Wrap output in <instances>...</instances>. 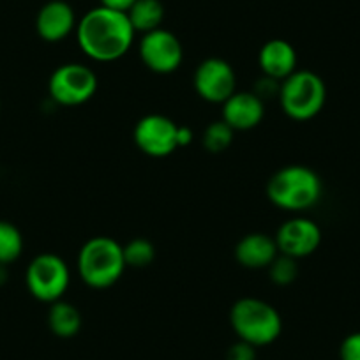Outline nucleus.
Listing matches in <instances>:
<instances>
[{"label": "nucleus", "mask_w": 360, "mask_h": 360, "mask_svg": "<svg viewBox=\"0 0 360 360\" xmlns=\"http://www.w3.org/2000/svg\"><path fill=\"white\" fill-rule=\"evenodd\" d=\"M75 32L83 53L98 62L122 58L133 46L136 34L126 13L105 6L86 11Z\"/></svg>", "instance_id": "f257e3e1"}, {"label": "nucleus", "mask_w": 360, "mask_h": 360, "mask_svg": "<svg viewBox=\"0 0 360 360\" xmlns=\"http://www.w3.org/2000/svg\"><path fill=\"white\" fill-rule=\"evenodd\" d=\"M323 193L321 179L304 165H290L278 169L266 184V196L276 207L288 212H302L316 205Z\"/></svg>", "instance_id": "f03ea898"}, {"label": "nucleus", "mask_w": 360, "mask_h": 360, "mask_svg": "<svg viewBox=\"0 0 360 360\" xmlns=\"http://www.w3.org/2000/svg\"><path fill=\"white\" fill-rule=\"evenodd\" d=\"M124 249L110 237L86 240L78 255V272L90 288L105 290L115 285L126 270Z\"/></svg>", "instance_id": "7ed1b4c3"}, {"label": "nucleus", "mask_w": 360, "mask_h": 360, "mask_svg": "<svg viewBox=\"0 0 360 360\" xmlns=\"http://www.w3.org/2000/svg\"><path fill=\"white\" fill-rule=\"evenodd\" d=\"M230 323L238 339L255 348L272 345L283 332V320L278 309L252 297L237 300L231 306Z\"/></svg>", "instance_id": "20e7f679"}, {"label": "nucleus", "mask_w": 360, "mask_h": 360, "mask_svg": "<svg viewBox=\"0 0 360 360\" xmlns=\"http://www.w3.org/2000/svg\"><path fill=\"white\" fill-rule=\"evenodd\" d=\"M279 101L283 112L293 120H311L323 110L327 101L325 82L313 71H295L281 82Z\"/></svg>", "instance_id": "39448f33"}, {"label": "nucleus", "mask_w": 360, "mask_h": 360, "mask_svg": "<svg viewBox=\"0 0 360 360\" xmlns=\"http://www.w3.org/2000/svg\"><path fill=\"white\" fill-rule=\"evenodd\" d=\"M27 288L41 302L53 304L68 292L71 274L64 259L51 252L36 256L25 274Z\"/></svg>", "instance_id": "423d86ee"}, {"label": "nucleus", "mask_w": 360, "mask_h": 360, "mask_svg": "<svg viewBox=\"0 0 360 360\" xmlns=\"http://www.w3.org/2000/svg\"><path fill=\"white\" fill-rule=\"evenodd\" d=\"M48 90L55 103L62 106H79L94 98L98 90V75L86 65L71 62L53 71Z\"/></svg>", "instance_id": "0eeeda50"}, {"label": "nucleus", "mask_w": 360, "mask_h": 360, "mask_svg": "<svg viewBox=\"0 0 360 360\" xmlns=\"http://www.w3.org/2000/svg\"><path fill=\"white\" fill-rule=\"evenodd\" d=\"M141 62L158 75L176 71L184 58V48L179 37L165 29H155L143 34L140 41Z\"/></svg>", "instance_id": "6e6552de"}, {"label": "nucleus", "mask_w": 360, "mask_h": 360, "mask_svg": "<svg viewBox=\"0 0 360 360\" xmlns=\"http://www.w3.org/2000/svg\"><path fill=\"white\" fill-rule=\"evenodd\" d=\"M195 89L198 96L214 105H223L230 96L237 92V76L233 68L223 58H205L196 68Z\"/></svg>", "instance_id": "1a4fd4ad"}, {"label": "nucleus", "mask_w": 360, "mask_h": 360, "mask_svg": "<svg viewBox=\"0 0 360 360\" xmlns=\"http://www.w3.org/2000/svg\"><path fill=\"white\" fill-rule=\"evenodd\" d=\"M176 131L179 126L172 119L159 113L145 115L134 126V143L143 154L150 158H166L172 154L176 145Z\"/></svg>", "instance_id": "9d476101"}, {"label": "nucleus", "mask_w": 360, "mask_h": 360, "mask_svg": "<svg viewBox=\"0 0 360 360\" xmlns=\"http://www.w3.org/2000/svg\"><path fill=\"white\" fill-rule=\"evenodd\" d=\"M274 238L281 255L299 259L313 255L320 248L321 230L313 219L293 217L279 226Z\"/></svg>", "instance_id": "9b49d317"}, {"label": "nucleus", "mask_w": 360, "mask_h": 360, "mask_svg": "<svg viewBox=\"0 0 360 360\" xmlns=\"http://www.w3.org/2000/svg\"><path fill=\"white\" fill-rule=\"evenodd\" d=\"M76 15L65 0H50L39 9L36 18V30L48 43H58L76 30Z\"/></svg>", "instance_id": "f8f14e48"}, {"label": "nucleus", "mask_w": 360, "mask_h": 360, "mask_svg": "<svg viewBox=\"0 0 360 360\" xmlns=\"http://www.w3.org/2000/svg\"><path fill=\"white\" fill-rule=\"evenodd\" d=\"M265 115V101L255 92H235L223 103V120L233 131H249Z\"/></svg>", "instance_id": "ddd939ff"}, {"label": "nucleus", "mask_w": 360, "mask_h": 360, "mask_svg": "<svg viewBox=\"0 0 360 360\" xmlns=\"http://www.w3.org/2000/svg\"><path fill=\"white\" fill-rule=\"evenodd\" d=\"M258 64L263 76L285 82L297 71V51L285 39H270L258 53Z\"/></svg>", "instance_id": "4468645a"}, {"label": "nucleus", "mask_w": 360, "mask_h": 360, "mask_svg": "<svg viewBox=\"0 0 360 360\" xmlns=\"http://www.w3.org/2000/svg\"><path fill=\"white\" fill-rule=\"evenodd\" d=\"M279 255L276 238L265 233H249L235 245V258L242 266L251 270L269 269V265Z\"/></svg>", "instance_id": "2eb2a0df"}, {"label": "nucleus", "mask_w": 360, "mask_h": 360, "mask_svg": "<svg viewBox=\"0 0 360 360\" xmlns=\"http://www.w3.org/2000/svg\"><path fill=\"white\" fill-rule=\"evenodd\" d=\"M83 318L78 307L72 306L71 302H64V300H57L51 304L50 311H48V327L53 332L57 338L69 339L75 338L79 330H82Z\"/></svg>", "instance_id": "dca6fc26"}, {"label": "nucleus", "mask_w": 360, "mask_h": 360, "mask_svg": "<svg viewBox=\"0 0 360 360\" xmlns=\"http://www.w3.org/2000/svg\"><path fill=\"white\" fill-rule=\"evenodd\" d=\"M126 15L134 32L147 34L161 29V23L165 20V6L161 0H136Z\"/></svg>", "instance_id": "f3484780"}, {"label": "nucleus", "mask_w": 360, "mask_h": 360, "mask_svg": "<svg viewBox=\"0 0 360 360\" xmlns=\"http://www.w3.org/2000/svg\"><path fill=\"white\" fill-rule=\"evenodd\" d=\"M23 249V238L18 228L8 221H0V265L15 262Z\"/></svg>", "instance_id": "a211bd4d"}, {"label": "nucleus", "mask_w": 360, "mask_h": 360, "mask_svg": "<svg viewBox=\"0 0 360 360\" xmlns=\"http://www.w3.org/2000/svg\"><path fill=\"white\" fill-rule=\"evenodd\" d=\"M233 134L235 131L223 119L216 120V122L207 126V129L203 131L202 143L205 150L212 152V154H221V152H224L231 145Z\"/></svg>", "instance_id": "6ab92c4d"}, {"label": "nucleus", "mask_w": 360, "mask_h": 360, "mask_svg": "<svg viewBox=\"0 0 360 360\" xmlns=\"http://www.w3.org/2000/svg\"><path fill=\"white\" fill-rule=\"evenodd\" d=\"M124 259L127 266L133 269H145L150 265L155 258V248L147 238H133L124 245Z\"/></svg>", "instance_id": "aec40b11"}, {"label": "nucleus", "mask_w": 360, "mask_h": 360, "mask_svg": "<svg viewBox=\"0 0 360 360\" xmlns=\"http://www.w3.org/2000/svg\"><path fill=\"white\" fill-rule=\"evenodd\" d=\"M269 272H270V279H272L274 285L278 286L292 285V283L297 279V276H299L297 259L279 252V255L276 256L274 262L269 265Z\"/></svg>", "instance_id": "412c9836"}, {"label": "nucleus", "mask_w": 360, "mask_h": 360, "mask_svg": "<svg viewBox=\"0 0 360 360\" xmlns=\"http://www.w3.org/2000/svg\"><path fill=\"white\" fill-rule=\"evenodd\" d=\"M341 360H360V332L346 335L339 348Z\"/></svg>", "instance_id": "4be33fe9"}, {"label": "nucleus", "mask_w": 360, "mask_h": 360, "mask_svg": "<svg viewBox=\"0 0 360 360\" xmlns=\"http://www.w3.org/2000/svg\"><path fill=\"white\" fill-rule=\"evenodd\" d=\"M226 360H256V348L249 342L238 339V342L228 348Z\"/></svg>", "instance_id": "5701e85b"}, {"label": "nucleus", "mask_w": 360, "mask_h": 360, "mask_svg": "<svg viewBox=\"0 0 360 360\" xmlns=\"http://www.w3.org/2000/svg\"><path fill=\"white\" fill-rule=\"evenodd\" d=\"M99 2H101V6H105V8L127 13L136 0H99Z\"/></svg>", "instance_id": "b1692460"}, {"label": "nucleus", "mask_w": 360, "mask_h": 360, "mask_svg": "<svg viewBox=\"0 0 360 360\" xmlns=\"http://www.w3.org/2000/svg\"><path fill=\"white\" fill-rule=\"evenodd\" d=\"M193 138H195V134H193L191 127L179 126V131H176V145H179L180 148L188 147L193 141Z\"/></svg>", "instance_id": "393cba45"}, {"label": "nucleus", "mask_w": 360, "mask_h": 360, "mask_svg": "<svg viewBox=\"0 0 360 360\" xmlns=\"http://www.w3.org/2000/svg\"><path fill=\"white\" fill-rule=\"evenodd\" d=\"M6 278H8V272H6L4 265H0V285H2V283H6Z\"/></svg>", "instance_id": "a878e982"}]
</instances>
